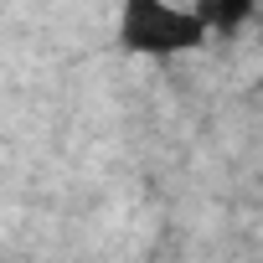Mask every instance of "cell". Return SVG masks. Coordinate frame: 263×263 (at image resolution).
Returning <instances> with one entry per match:
<instances>
[{
  "mask_svg": "<svg viewBox=\"0 0 263 263\" xmlns=\"http://www.w3.org/2000/svg\"><path fill=\"white\" fill-rule=\"evenodd\" d=\"M119 42L140 57H171V52H196L206 42L201 21L191 6H165V0H129L119 11Z\"/></svg>",
  "mask_w": 263,
  "mask_h": 263,
  "instance_id": "1",
  "label": "cell"
},
{
  "mask_svg": "<svg viewBox=\"0 0 263 263\" xmlns=\"http://www.w3.org/2000/svg\"><path fill=\"white\" fill-rule=\"evenodd\" d=\"M191 11H196L201 31L212 36V31H232V26L253 21V0H201V6H191Z\"/></svg>",
  "mask_w": 263,
  "mask_h": 263,
  "instance_id": "2",
  "label": "cell"
}]
</instances>
